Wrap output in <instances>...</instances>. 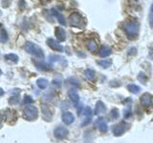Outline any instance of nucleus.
<instances>
[{
	"label": "nucleus",
	"mask_w": 153,
	"mask_h": 143,
	"mask_svg": "<svg viewBox=\"0 0 153 143\" xmlns=\"http://www.w3.org/2000/svg\"><path fill=\"white\" fill-rule=\"evenodd\" d=\"M138 79L140 80L142 83L146 84V81H147V76L143 73H140V74H139V75H138Z\"/></svg>",
	"instance_id": "27"
},
{
	"label": "nucleus",
	"mask_w": 153,
	"mask_h": 143,
	"mask_svg": "<svg viewBox=\"0 0 153 143\" xmlns=\"http://www.w3.org/2000/svg\"><path fill=\"white\" fill-rule=\"evenodd\" d=\"M97 63L100 66V67H102V68L104 69H106L108 68V67L111 66L112 64V60L111 59H102V60H99Z\"/></svg>",
	"instance_id": "21"
},
{
	"label": "nucleus",
	"mask_w": 153,
	"mask_h": 143,
	"mask_svg": "<svg viewBox=\"0 0 153 143\" xmlns=\"http://www.w3.org/2000/svg\"><path fill=\"white\" fill-rule=\"evenodd\" d=\"M47 44L52 50H54L56 52H62L63 51V47H62L59 41L55 40L54 38H48L47 39Z\"/></svg>",
	"instance_id": "7"
},
{
	"label": "nucleus",
	"mask_w": 153,
	"mask_h": 143,
	"mask_svg": "<svg viewBox=\"0 0 153 143\" xmlns=\"http://www.w3.org/2000/svg\"><path fill=\"white\" fill-rule=\"evenodd\" d=\"M49 59L51 62H59L62 66H67V60L65 59V57L57 55H52L49 56Z\"/></svg>",
	"instance_id": "13"
},
{
	"label": "nucleus",
	"mask_w": 153,
	"mask_h": 143,
	"mask_svg": "<svg viewBox=\"0 0 153 143\" xmlns=\"http://www.w3.org/2000/svg\"><path fill=\"white\" fill-rule=\"evenodd\" d=\"M127 127H128V125H127L126 122H124V121L120 122L119 124H117V125L113 126V128H112L113 135L115 136H123V133L126 132L127 129H128Z\"/></svg>",
	"instance_id": "5"
},
{
	"label": "nucleus",
	"mask_w": 153,
	"mask_h": 143,
	"mask_svg": "<svg viewBox=\"0 0 153 143\" xmlns=\"http://www.w3.org/2000/svg\"><path fill=\"white\" fill-rule=\"evenodd\" d=\"M95 125L97 126V128L99 129V130L100 132H102V133H105L107 131V129H108L107 123H106V121L104 120L103 117H99L97 120H96Z\"/></svg>",
	"instance_id": "9"
},
{
	"label": "nucleus",
	"mask_w": 153,
	"mask_h": 143,
	"mask_svg": "<svg viewBox=\"0 0 153 143\" xmlns=\"http://www.w3.org/2000/svg\"><path fill=\"white\" fill-rule=\"evenodd\" d=\"M11 2H12V0H2V1H1L2 6H3L4 8L9 7V6H10V4H11Z\"/></svg>",
	"instance_id": "34"
},
{
	"label": "nucleus",
	"mask_w": 153,
	"mask_h": 143,
	"mask_svg": "<svg viewBox=\"0 0 153 143\" xmlns=\"http://www.w3.org/2000/svg\"><path fill=\"white\" fill-rule=\"evenodd\" d=\"M42 113H43V117H44V119H46V120H47V114H48V116L50 117V119H52L53 114H52L51 111L49 110V108H48L47 106H45V105H43V106H42Z\"/></svg>",
	"instance_id": "24"
},
{
	"label": "nucleus",
	"mask_w": 153,
	"mask_h": 143,
	"mask_svg": "<svg viewBox=\"0 0 153 143\" xmlns=\"http://www.w3.org/2000/svg\"><path fill=\"white\" fill-rule=\"evenodd\" d=\"M5 58H6L7 60L13 61V62H14V63H16V62H18V56H17L16 55H14V54H9V55H5Z\"/></svg>",
	"instance_id": "25"
},
{
	"label": "nucleus",
	"mask_w": 153,
	"mask_h": 143,
	"mask_svg": "<svg viewBox=\"0 0 153 143\" xmlns=\"http://www.w3.org/2000/svg\"><path fill=\"white\" fill-rule=\"evenodd\" d=\"M120 116V112H119V110L117 108H114L112 109V111H111V117L113 119H117L119 118Z\"/></svg>",
	"instance_id": "28"
},
{
	"label": "nucleus",
	"mask_w": 153,
	"mask_h": 143,
	"mask_svg": "<svg viewBox=\"0 0 153 143\" xmlns=\"http://www.w3.org/2000/svg\"><path fill=\"white\" fill-rule=\"evenodd\" d=\"M61 82H62V79L60 76H57V77L54 78V80H53V84H54L56 87H60Z\"/></svg>",
	"instance_id": "29"
},
{
	"label": "nucleus",
	"mask_w": 153,
	"mask_h": 143,
	"mask_svg": "<svg viewBox=\"0 0 153 143\" xmlns=\"http://www.w3.org/2000/svg\"><path fill=\"white\" fill-rule=\"evenodd\" d=\"M33 64L36 65L37 69L42 70V71H52L53 70V66L51 64H48L43 62L42 60H33Z\"/></svg>",
	"instance_id": "8"
},
{
	"label": "nucleus",
	"mask_w": 153,
	"mask_h": 143,
	"mask_svg": "<svg viewBox=\"0 0 153 143\" xmlns=\"http://www.w3.org/2000/svg\"><path fill=\"white\" fill-rule=\"evenodd\" d=\"M123 116L126 118H128L129 116H131V111H130V107H128V110H124V114Z\"/></svg>",
	"instance_id": "35"
},
{
	"label": "nucleus",
	"mask_w": 153,
	"mask_h": 143,
	"mask_svg": "<svg viewBox=\"0 0 153 143\" xmlns=\"http://www.w3.org/2000/svg\"><path fill=\"white\" fill-rule=\"evenodd\" d=\"M68 81H69V83H70V84H72V85L75 86V87H76V88L79 87V86H80V84H79V81L76 80V79H75V78H69Z\"/></svg>",
	"instance_id": "32"
},
{
	"label": "nucleus",
	"mask_w": 153,
	"mask_h": 143,
	"mask_svg": "<svg viewBox=\"0 0 153 143\" xmlns=\"http://www.w3.org/2000/svg\"><path fill=\"white\" fill-rule=\"evenodd\" d=\"M135 1H138V0H135Z\"/></svg>",
	"instance_id": "41"
},
{
	"label": "nucleus",
	"mask_w": 153,
	"mask_h": 143,
	"mask_svg": "<svg viewBox=\"0 0 153 143\" xmlns=\"http://www.w3.org/2000/svg\"><path fill=\"white\" fill-rule=\"evenodd\" d=\"M69 23L72 27L79 28V29H84L86 22L84 17L79 13H73L69 16Z\"/></svg>",
	"instance_id": "2"
},
{
	"label": "nucleus",
	"mask_w": 153,
	"mask_h": 143,
	"mask_svg": "<svg viewBox=\"0 0 153 143\" xmlns=\"http://www.w3.org/2000/svg\"><path fill=\"white\" fill-rule=\"evenodd\" d=\"M83 114L86 117L91 118V116H92V110H91V108L90 107H85L84 110H83Z\"/></svg>",
	"instance_id": "26"
},
{
	"label": "nucleus",
	"mask_w": 153,
	"mask_h": 143,
	"mask_svg": "<svg viewBox=\"0 0 153 143\" xmlns=\"http://www.w3.org/2000/svg\"><path fill=\"white\" fill-rule=\"evenodd\" d=\"M129 40H135L139 35V24L136 21H123L121 25Z\"/></svg>",
	"instance_id": "1"
},
{
	"label": "nucleus",
	"mask_w": 153,
	"mask_h": 143,
	"mask_svg": "<svg viewBox=\"0 0 153 143\" xmlns=\"http://www.w3.org/2000/svg\"><path fill=\"white\" fill-rule=\"evenodd\" d=\"M42 2H44V3H48V2H50L51 0H41Z\"/></svg>",
	"instance_id": "38"
},
{
	"label": "nucleus",
	"mask_w": 153,
	"mask_h": 143,
	"mask_svg": "<svg viewBox=\"0 0 153 143\" xmlns=\"http://www.w3.org/2000/svg\"><path fill=\"white\" fill-rule=\"evenodd\" d=\"M61 119L66 125H70V124H72L74 122L75 116H74V114L70 112H64L61 116Z\"/></svg>",
	"instance_id": "10"
},
{
	"label": "nucleus",
	"mask_w": 153,
	"mask_h": 143,
	"mask_svg": "<svg viewBox=\"0 0 153 143\" xmlns=\"http://www.w3.org/2000/svg\"><path fill=\"white\" fill-rule=\"evenodd\" d=\"M2 74V71H1V69H0V75Z\"/></svg>",
	"instance_id": "40"
},
{
	"label": "nucleus",
	"mask_w": 153,
	"mask_h": 143,
	"mask_svg": "<svg viewBox=\"0 0 153 143\" xmlns=\"http://www.w3.org/2000/svg\"><path fill=\"white\" fill-rule=\"evenodd\" d=\"M0 40L2 42H6L8 40V33L2 25H0Z\"/></svg>",
	"instance_id": "20"
},
{
	"label": "nucleus",
	"mask_w": 153,
	"mask_h": 143,
	"mask_svg": "<svg viewBox=\"0 0 153 143\" xmlns=\"http://www.w3.org/2000/svg\"><path fill=\"white\" fill-rule=\"evenodd\" d=\"M18 6H19V9H20L21 11H23V10L26 8V2H25V0H19Z\"/></svg>",
	"instance_id": "33"
},
{
	"label": "nucleus",
	"mask_w": 153,
	"mask_h": 143,
	"mask_svg": "<svg viewBox=\"0 0 153 143\" xmlns=\"http://www.w3.org/2000/svg\"><path fill=\"white\" fill-rule=\"evenodd\" d=\"M84 76L86 77V79H88L89 81H94L96 78V73L92 69H86L84 71Z\"/></svg>",
	"instance_id": "19"
},
{
	"label": "nucleus",
	"mask_w": 153,
	"mask_h": 143,
	"mask_svg": "<svg viewBox=\"0 0 153 143\" xmlns=\"http://www.w3.org/2000/svg\"><path fill=\"white\" fill-rule=\"evenodd\" d=\"M2 122V116H1V114H0V124H1Z\"/></svg>",
	"instance_id": "39"
},
{
	"label": "nucleus",
	"mask_w": 153,
	"mask_h": 143,
	"mask_svg": "<svg viewBox=\"0 0 153 143\" xmlns=\"http://www.w3.org/2000/svg\"><path fill=\"white\" fill-rule=\"evenodd\" d=\"M24 48H25V51L28 52V54L35 55V56L38 57V58H43V57H44V52H43V50L38 45L35 44V43L27 42Z\"/></svg>",
	"instance_id": "3"
},
{
	"label": "nucleus",
	"mask_w": 153,
	"mask_h": 143,
	"mask_svg": "<svg viewBox=\"0 0 153 143\" xmlns=\"http://www.w3.org/2000/svg\"><path fill=\"white\" fill-rule=\"evenodd\" d=\"M36 84L38 86V88L44 90L47 88V86H48V80L45 78H38L36 80Z\"/></svg>",
	"instance_id": "22"
},
{
	"label": "nucleus",
	"mask_w": 153,
	"mask_h": 143,
	"mask_svg": "<svg viewBox=\"0 0 153 143\" xmlns=\"http://www.w3.org/2000/svg\"><path fill=\"white\" fill-rule=\"evenodd\" d=\"M33 103V99L31 97H29V95H26L25 97H24V104H26V105H31Z\"/></svg>",
	"instance_id": "31"
},
{
	"label": "nucleus",
	"mask_w": 153,
	"mask_h": 143,
	"mask_svg": "<svg viewBox=\"0 0 153 143\" xmlns=\"http://www.w3.org/2000/svg\"><path fill=\"white\" fill-rule=\"evenodd\" d=\"M19 102V97L17 95H14V97H12L11 98L9 99V103L11 105H16Z\"/></svg>",
	"instance_id": "30"
},
{
	"label": "nucleus",
	"mask_w": 153,
	"mask_h": 143,
	"mask_svg": "<svg viewBox=\"0 0 153 143\" xmlns=\"http://www.w3.org/2000/svg\"><path fill=\"white\" fill-rule=\"evenodd\" d=\"M127 90L132 94H138L141 91V88L135 84H129L127 85Z\"/></svg>",
	"instance_id": "23"
},
{
	"label": "nucleus",
	"mask_w": 153,
	"mask_h": 143,
	"mask_svg": "<svg viewBox=\"0 0 153 143\" xmlns=\"http://www.w3.org/2000/svg\"><path fill=\"white\" fill-rule=\"evenodd\" d=\"M105 111H106V106L104 105V103L102 101H99L96 103V108H95V114H103Z\"/></svg>",
	"instance_id": "16"
},
{
	"label": "nucleus",
	"mask_w": 153,
	"mask_h": 143,
	"mask_svg": "<svg viewBox=\"0 0 153 143\" xmlns=\"http://www.w3.org/2000/svg\"><path fill=\"white\" fill-rule=\"evenodd\" d=\"M112 54V49L108 46H102L99 52V55L100 57H106Z\"/></svg>",
	"instance_id": "17"
},
{
	"label": "nucleus",
	"mask_w": 153,
	"mask_h": 143,
	"mask_svg": "<svg viewBox=\"0 0 153 143\" xmlns=\"http://www.w3.org/2000/svg\"><path fill=\"white\" fill-rule=\"evenodd\" d=\"M68 95H69V97L71 99V101L73 102L74 104L76 105V104L79 103V95L78 92H76V90H75V89L69 90Z\"/></svg>",
	"instance_id": "14"
},
{
	"label": "nucleus",
	"mask_w": 153,
	"mask_h": 143,
	"mask_svg": "<svg viewBox=\"0 0 153 143\" xmlns=\"http://www.w3.org/2000/svg\"><path fill=\"white\" fill-rule=\"evenodd\" d=\"M3 94H4V91H3L2 88H0V97H1V95H3Z\"/></svg>",
	"instance_id": "37"
},
{
	"label": "nucleus",
	"mask_w": 153,
	"mask_h": 143,
	"mask_svg": "<svg viewBox=\"0 0 153 143\" xmlns=\"http://www.w3.org/2000/svg\"><path fill=\"white\" fill-rule=\"evenodd\" d=\"M68 130L65 128V127H57L55 129L54 131V135L56 138H59V139H63V138H65L67 136H68Z\"/></svg>",
	"instance_id": "6"
},
{
	"label": "nucleus",
	"mask_w": 153,
	"mask_h": 143,
	"mask_svg": "<svg viewBox=\"0 0 153 143\" xmlns=\"http://www.w3.org/2000/svg\"><path fill=\"white\" fill-rule=\"evenodd\" d=\"M86 44H87V49L89 50V52H97V50H98V44H97V42H96L94 39H89Z\"/></svg>",
	"instance_id": "18"
},
{
	"label": "nucleus",
	"mask_w": 153,
	"mask_h": 143,
	"mask_svg": "<svg viewBox=\"0 0 153 143\" xmlns=\"http://www.w3.org/2000/svg\"><path fill=\"white\" fill-rule=\"evenodd\" d=\"M136 52H137L136 48H131L130 51H129V52H128V55H136Z\"/></svg>",
	"instance_id": "36"
},
{
	"label": "nucleus",
	"mask_w": 153,
	"mask_h": 143,
	"mask_svg": "<svg viewBox=\"0 0 153 143\" xmlns=\"http://www.w3.org/2000/svg\"><path fill=\"white\" fill-rule=\"evenodd\" d=\"M55 35H56V39L59 41H65L66 40V32L64 31V29H62L61 27H56Z\"/></svg>",
	"instance_id": "11"
},
{
	"label": "nucleus",
	"mask_w": 153,
	"mask_h": 143,
	"mask_svg": "<svg viewBox=\"0 0 153 143\" xmlns=\"http://www.w3.org/2000/svg\"><path fill=\"white\" fill-rule=\"evenodd\" d=\"M51 12H52V13H53V15H54V16L57 19V20H59V22L61 24V25H63V26L66 25L65 18H64L63 15H62V13H60L59 11H56V9H52V10H51Z\"/></svg>",
	"instance_id": "15"
},
{
	"label": "nucleus",
	"mask_w": 153,
	"mask_h": 143,
	"mask_svg": "<svg viewBox=\"0 0 153 143\" xmlns=\"http://www.w3.org/2000/svg\"><path fill=\"white\" fill-rule=\"evenodd\" d=\"M38 116V110L33 105H28L23 110V117L28 121H33Z\"/></svg>",
	"instance_id": "4"
},
{
	"label": "nucleus",
	"mask_w": 153,
	"mask_h": 143,
	"mask_svg": "<svg viewBox=\"0 0 153 143\" xmlns=\"http://www.w3.org/2000/svg\"><path fill=\"white\" fill-rule=\"evenodd\" d=\"M140 101L143 107H149L151 105V95L148 93L143 94L140 98Z\"/></svg>",
	"instance_id": "12"
}]
</instances>
